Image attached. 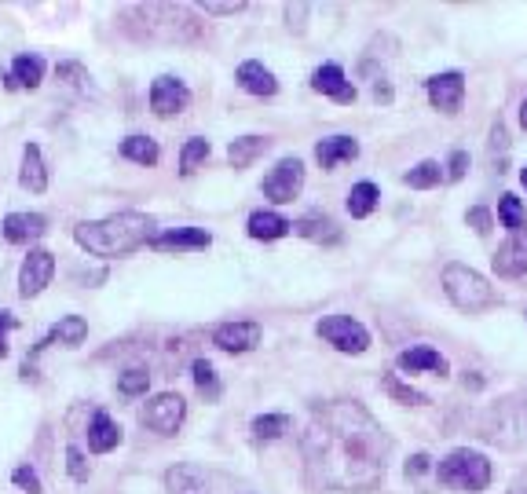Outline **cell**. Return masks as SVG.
<instances>
[{"label":"cell","mask_w":527,"mask_h":494,"mask_svg":"<svg viewBox=\"0 0 527 494\" xmlns=\"http://www.w3.org/2000/svg\"><path fill=\"white\" fill-rule=\"evenodd\" d=\"M301 454L312 487L363 494L385 480L392 440L363 403L330 399L304 425Z\"/></svg>","instance_id":"6da1fadb"},{"label":"cell","mask_w":527,"mask_h":494,"mask_svg":"<svg viewBox=\"0 0 527 494\" xmlns=\"http://www.w3.org/2000/svg\"><path fill=\"white\" fill-rule=\"evenodd\" d=\"M74 238L92 257H129L140 246L154 242V220L143 213H114L107 220L77 224Z\"/></svg>","instance_id":"7a4b0ae2"},{"label":"cell","mask_w":527,"mask_h":494,"mask_svg":"<svg viewBox=\"0 0 527 494\" xmlns=\"http://www.w3.org/2000/svg\"><path fill=\"white\" fill-rule=\"evenodd\" d=\"M443 293L451 297V304L458 312H469V315L487 312V308L498 304L495 286L480 271L469 268V264H447L443 268Z\"/></svg>","instance_id":"3957f363"},{"label":"cell","mask_w":527,"mask_h":494,"mask_svg":"<svg viewBox=\"0 0 527 494\" xmlns=\"http://www.w3.org/2000/svg\"><path fill=\"white\" fill-rule=\"evenodd\" d=\"M440 484L454 487V491H484L491 484V462L480 451H454L440 462Z\"/></svg>","instance_id":"277c9868"},{"label":"cell","mask_w":527,"mask_h":494,"mask_svg":"<svg viewBox=\"0 0 527 494\" xmlns=\"http://www.w3.org/2000/svg\"><path fill=\"white\" fill-rule=\"evenodd\" d=\"M524 403H498L480 418V436L487 443H498V447H520L524 443Z\"/></svg>","instance_id":"5b68a950"},{"label":"cell","mask_w":527,"mask_h":494,"mask_svg":"<svg viewBox=\"0 0 527 494\" xmlns=\"http://www.w3.org/2000/svg\"><path fill=\"white\" fill-rule=\"evenodd\" d=\"M315 333L345 355H363L370 348V330L363 323H355L352 315H326L323 323L315 326Z\"/></svg>","instance_id":"8992f818"},{"label":"cell","mask_w":527,"mask_h":494,"mask_svg":"<svg viewBox=\"0 0 527 494\" xmlns=\"http://www.w3.org/2000/svg\"><path fill=\"white\" fill-rule=\"evenodd\" d=\"M183 418H187V403H183L176 392H162V396H154L140 414L143 425H147L151 432H158V436H173V432L183 425Z\"/></svg>","instance_id":"52a82bcc"},{"label":"cell","mask_w":527,"mask_h":494,"mask_svg":"<svg viewBox=\"0 0 527 494\" xmlns=\"http://www.w3.org/2000/svg\"><path fill=\"white\" fill-rule=\"evenodd\" d=\"M301 187H304L301 158H282V162L275 165L268 176H264V194H268L271 202H279V205L293 202V198L301 194Z\"/></svg>","instance_id":"ba28073f"},{"label":"cell","mask_w":527,"mask_h":494,"mask_svg":"<svg viewBox=\"0 0 527 494\" xmlns=\"http://www.w3.org/2000/svg\"><path fill=\"white\" fill-rule=\"evenodd\" d=\"M191 107V88L183 85L180 77H158L151 85V110L158 118H176Z\"/></svg>","instance_id":"9c48e42d"},{"label":"cell","mask_w":527,"mask_h":494,"mask_svg":"<svg viewBox=\"0 0 527 494\" xmlns=\"http://www.w3.org/2000/svg\"><path fill=\"white\" fill-rule=\"evenodd\" d=\"M55 275V257L48 249H30V257L22 260L19 271V293L22 297H37V293L52 282Z\"/></svg>","instance_id":"30bf717a"},{"label":"cell","mask_w":527,"mask_h":494,"mask_svg":"<svg viewBox=\"0 0 527 494\" xmlns=\"http://www.w3.org/2000/svg\"><path fill=\"white\" fill-rule=\"evenodd\" d=\"M495 271L502 279H520V275H527V224L520 227V231H513V235L498 246Z\"/></svg>","instance_id":"8fae6325"},{"label":"cell","mask_w":527,"mask_h":494,"mask_svg":"<svg viewBox=\"0 0 527 494\" xmlns=\"http://www.w3.org/2000/svg\"><path fill=\"white\" fill-rule=\"evenodd\" d=\"M465 99V77L458 70H447V74L429 77V103L443 114H458Z\"/></svg>","instance_id":"7c38bea8"},{"label":"cell","mask_w":527,"mask_h":494,"mask_svg":"<svg viewBox=\"0 0 527 494\" xmlns=\"http://www.w3.org/2000/svg\"><path fill=\"white\" fill-rule=\"evenodd\" d=\"M260 337H264V330H260L257 323H224L213 330V344L216 348H224V352H253L260 344Z\"/></svg>","instance_id":"4fadbf2b"},{"label":"cell","mask_w":527,"mask_h":494,"mask_svg":"<svg viewBox=\"0 0 527 494\" xmlns=\"http://www.w3.org/2000/svg\"><path fill=\"white\" fill-rule=\"evenodd\" d=\"M312 88L319 92V96L337 99V103H355L352 81H348L345 70H341L337 63H323V66H319V70L312 74Z\"/></svg>","instance_id":"5bb4252c"},{"label":"cell","mask_w":527,"mask_h":494,"mask_svg":"<svg viewBox=\"0 0 527 494\" xmlns=\"http://www.w3.org/2000/svg\"><path fill=\"white\" fill-rule=\"evenodd\" d=\"M213 246V235L202 231V227H176V231H165V235H154L151 249L158 253H180V249H209Z\"/></svg>","instance_id":"9a60e30c"},{"label":"cell","mask_w":527,"mask_h":494,"mask_svg":"<svg viewBox=\"0 0 527 494\" xmlns=\"http://www.w3.org/2000/svg\"><path fill=\"white\" fill-rule=\"evenodd\" d=\"M0 231H4L8 242L26 246V242H33V238H41L44 231H48V220H44L41 213H11V216H4Z\"/></svg>","instance_id":"2e32d148"},{"label":"cell","mask_w":527,"mask_h":494,"mask_svg":"<svg viewBox=\"0 0 527 494\" xmlns=\"http://www.w3.org/2000/svg\"><path fill=\"white\" fill-rule=\"evenodd\" d=\"M238 85L246 88L249 96H275L279 92V81H275V74H271L268 66L257 63V59H246V63L238 66Z\"/></svg>","instance_id":"e0dca14e"},{"label":"cell","mask_w":527,"mask_h":494,"mask_svg":"<svg viewBox=\"0 0 527 494\" xmlns=\"http://www.w3.org/2000/svg\"><path fill=\"white\" fill-rule=\"evenodd\" d=\"M118 443H121V425L110 418L107 410H96L92 421H88V447L96 454H107V451H114Z\"/></svg>","instance_id":"ac0fdd59"},{"label":"cell","mask_w":527,"mask_h":494,"mask_svg":"<svg viewBox=\"0 0 527 494\" xmlns=\"http://www.w3.org/2000/svg\"><path fill=\"white\" fill-rule=\"evenodd\" d=\"M165 487H169V494H209V476L198 465L183 462L165 473Z\"/></svg>","instance_id":"d6986e66"},{"label":"cell","mask_w":527,"mask_h":494,"mask_svg":"<svg viewBox=\"0 0 527 494\" xmlns=\"http://www.w3.org/2000/svg\"><path fill=\"white\" fill-rule=\"evenodd\" d=\"M19 183L33 194L48 191V169H44V158H41V147H37V143H26V147H22Z\"/></svg>","instance_id":"ffe728a7"},{"label":"cell","mask_w":527,"mask_h":494,"mask_svg":"<svg viewBox=\"0 0 527 494\" xmlns=\"http://www.w3.org/2000/svg\"><path fill=\"white\" fill-rule=\"evenodd\" d=\"M355 154H359V143H355L352 136H330V140H323L319 147H315V158H319L323 169H334V165H341V162H352Z\"/></svg>","instance_id":"44dd1931"},{"label":"cell","mask_w":527,"mask_h":494,"mask_svg":"<svg viewBox=\"0 0 527 494\" xmlns=\"http://www.w3.org/2000/svg\"><path fill=\"white\" fill-rule=\"evenodd\" d=\"M249 238H257V242H275V238H286L293 231L290 220H282L279 213H253L249 216Z\"/></svg>","instance_id":"7402d4cb"},{"label":"cell","mask_w":527,"mask_h":494,"mask_svg":"<svg viewBox=\"0 0 527 494\" xmlns=\"http://www.w3.org/2000/svg\"><path fill=\"white\" fill-rule=\"evenodd\" d=\"M268 147H271L268 136H242V140H231V147H227V162L235 165V169H249V165L257 162Z\"/></svg>","instance_id":"603a6c76"},{"label":"cell","mask_w":527,"mask_h":494,"mask_svg":"<svg viewBox=\"0 0 527 494\" xmlns=\"http://www.w3.org/2000/svg\"><path fill=\"white\" fill-rule=\"evenodd\" d=\"M85 337H88V323H85V319H81V315H66L63 323L55 326V330L48 333V337H44V341L37 344V348H33V355L44 352V348H48V344H55V341H59V344H70V348H74V344H81Z\"/></svg>","instance_id":"cb8c5ba5"},{"label":"cell","mask_w":527,"mask_h":494,"mask_svg":"<svg viewBox=\"0 0 527 494\" xmlns=\"http://www.w3.org/2000/svg\"><path fill=\"white\" fill-rule=\"evenodd\" d=\"M41 81H44V59H37V55H19L11 63L8 88H37Z\"/></svg>","instance_id":"d4e9b609"},{"label":"cell","mask_w":527,"mask_h":494,"mask_svg":"<svg viewBox=\"0 0 527 494\" xmlns=\"http://www.w3.org/2000/svg\"><path fill=\"white\" fill-rule=\"evenodd\" d=\"M399 370H407V374H418V370H432V374H447V359L440 352H432V348H410V352L399 355Z\"/></svg>","instance_id":"484cf974"},{"label":"cell","mask_w":527,"mask_h":494,"mask_svg":"<svg viewBox=\"0 0 527 494\" xmlns=\"http://www.w3.org/2000/svg\"><path fill=\"white\" fill-rule=\"evenodd\" d=\"M293 231H297V235H304V238H312V242H337V238H341L337 224L330 220V216H323V213L301 216V220L293 224Z\"/></svg>","instance_id":"4316f807"},{"label":"cell","mask_w":527,"mask_h":494,"mask_svg":"<svg viewBox=\"0 0 527 494\" xmlns=\"http://www.w3.org/2000/svg\"><path fill=\"white\" fill-rule=\"evenodd\" d=\"M290 414H260V418H253V440L257 443H275V440H282L286 432H290Z\"/></svg>","instance_id":"83f0119b"},{"label":"cell","mask_w":527,"mask_h":494,"mask_svg":"<svg viewBox=\"0 0 527 494\" xmlns=\"http://www.w3.org/2000/svg\"><path fill=\"white\" fill-rule=\"evenodd\" d=\"M121 158L140 162V165H158L162 151H158V143H154L151 136H129V140L121 143Z\"/></svg>","instance_id":"f1b7e54d"},{"label":"cell","mask_w":527,"mask_h":494,"mask_svg":"<svg viewBox=\"0 0 527 494\" xmlns=\"http://www.w3.org/2000/svg\"><path fill=\"white\" fill-rule=\"evenodd\" d=\"M377 209V187L374 183H355L352 191H348V213L352 216H359V220H363V216H370Z\"/></svg>","instance_id":"f546056e"},{"label":"cell","mask_w":527,"mask_h":494,"mask_svg":"<svg viewBox=\"0 0 527 494\" xmlns=\"http://www.w3.org/2000/svg\"><path fill=\"white\" fill-rule=\"evenodd\" d=\"M191 370H194V385H198V392H202L205 399H220V377H216L213 363H209V359H194Z\"/></svg>","instance_id":"4dcf8cb0"},{"label":"cell","mask_w":527,"mask_h":494,"mask_svg":"<svg viewBox=\"0 0 527 494\" xmlns=\"http://www.w3.org/2000/svg\"><path fill=\"white\" fill-rule=\"evenodd\" d=\"M209 151H213V147H209V140H202V136H194V140L183 143V151H180V172L183 176H191V172L198 169L205 158H209Z\"/></svg>","instance_id":"1f68e13d"},{"label":"cell","mask_w":527,"mask_h":494,"mask_svg":"<svg viewBox=\"0 0 527 494\" xmlns=\"http://www.w3.org/2000/svg\"><path fill=\"white\" fill-rule=\"evenodd\" d=\"M147 388H151V374L147 370H125L118 377V392L121 396H147Z\"/></svg>","instance_id":"d6a6232c"},{"label":"cell","mask_w":527,"mask_h":494,"mask_svg":"<svg viewBox=\"0 0 527 494\" xmlns=\"http://www.w3.org/2000/svg\"><path fill=\"white\" fill-rule=\"evenodd\" d=\"M440 165L436 162H421L418 169H410L407 176H403V180H407V187H418V191H425V187H436V183H440Z\"/></svg>","instance_id":"836d02e7"},{"label":"cell","mask_w":527,"mask_h":494,"mask_svg":"<svg viewBox=\"0 0 527 494\" xmlns=\"http://www.w3.org/2000/svg\"><path fill=\"white\" fill-rule=\"evenodd\" d=\"M498 216H502V224L509 227V235H513V231H520V227L527 224L524 209H520V198H513V194H506V198H502V205H498Z\"/></svg>","instance_id":"e575fe53"},{"label":"cell","mask_w":527,"mask_h":494,"mask_svg":"<svg viewBox=\"0 0 527 494\" xmlns=\"http://www.w3.org/2000/svg\"><path fill=\"white\" fill-rule=\"evenodd\" d=\"M385 392H388V396L403 399V403H429V399H425V392H418V388L403 385V381H399V374H388V377H385Z\"/></svg>","instance_id":"d590c367"},{"label":"cell","mask_w":527,"mask_h":494,"mask_svg":"<svg viewBox=\"0 0 527 494\" xmlns=\"http://www.w3.org/2000/svg\"><path fill=\"white\" fill-rule=\"evenodd\" d=\"M55 74H59V81H70V85H77V88H88V81H92V77L85 74V66H77V63H63Z\"/></svg>","instance_id":"8d00e7d4"},{"label":"cell","mask_w":527,"mask_h":494,"mask_svg":"<svg viewBox=\"0 0 527 494\" xmlns=\"http://www.w3.org/2000/svg\"><path fill=\"white\" fill-rule=\"evenodd\" d=\"M11 480H15L26 494H41V480H37V473H33L30 465H19V469L11 473Z\"/></svg>","instance_id":"74e56055"},{"label":"cell","mask_w":527,"mask_h":494,"mask_svg":"<svg viewBox=\"0 0 527 494\" xmlns=\"http://www.w3.org/2000/svg\"><path fill=\"white\" fill-rule=\"evenodd\" d=\"M66 469H70V476H74V480H81V484H85V480H88L85 454L77 451V447H66Z\"/></svg>","instance_id":"f35d334b"},{"label":"cell","mask_w":527,"mask_h":494,"mask_svg":"<svg viewBox=\"0 0 527 494\" xmlns=\"http://www.w3.org/2000/svg\"><path fill=\"white\" fill-rule=\"evenodd\" d=\"M465 220H469V227H473L476 235H487V231H491V213H487V209H469Z\"/></svg>","instance_id":"ab89813d"},{"label":"cell","mask_w":527,"mask_h":494,"mask_svg":"<svg viewBox=\"0 0 527 494\" xmlns=\"http://www.w3.org/2000/svg\"><path fill=\"white\" fill-rule=\"evenodd\" d=\"M15 326H19V319H15V315H11V312H0V359L8 355V333L15 330Z\"/></svg>","instance_id":"60d3db41"},{"label":"cell","mask_w":527,"mask_h":494,"mask_svg":"<svg viewBox=\"0 0 527 494\" xmlns=\"http://www.w3.org/2000/svg\"><path fill=\"white\" fill-rule=\"evenodd\" d=\"M465 169H469V154H465V151H454V154H451V172H447V176H451V180H462Z\"/></svg>","instance_id":"b9f144b4"},{"label":"cell","mask_w":527,"mask_h":494,"mask_svg":"<svg viewBox=\"0 0 527 494\" xmlns=\"http://www.w3.org/2000/svg\"><path fill=\"white\" fill-rule=\"evenodd\" d=\"M429 473V454H414L407 462V476H425Z\"/></svg>","instance_id":"7bdbcfd3"},{"label":"cell","mask_w":527,"mask_h":494,"mask_svg":"<svg viewBox=\"0 0 527 494\" xmlns=\"http://www.w3.org/2000/svg\"><path fill=\"white\" fill-rule=\"evenodd\" d=\"M246 4H205V11H213V15H235V11H242Z\"/></svg>","instance_id":"ee69618b"},{"label":"cell","mask_w":527,"mask_h":494,"mask_svg":"<svg viewBox=\"0 0 527 494\" xmlns=\"http://www.w3.org/2000/svg\"><path fill=\"white\" fill-rule=\"evenodd\" d=\"M506 494H527V469H524V473L517 476V480H513V487H509Z\"/></svg>","instance_id":"f6af8a7d"},{"label":"cell","mask_w":527,"mask_h":494,"mask_svg":"<svg viewBox=\"0 0 527 494\" xmlns=\"http://www.w3.org/2000/svg\"><path fill=\"white\" fill-rule=\"evenodd\" d=\"M520 125H524V132H527V99H524V107H520Z\"/></svg>","instance_id":"bcb514c9"},{"label":"cell","mask_w":527,"mask_h":494,"mask_svg":"<svg viewBox=\"0 0 527 494\" xmlns=\"http://www.w3.org/2000/svg\"><path fill=\"white\" fill-rule=\"evenodd\" d=\"M520 180H524V187H527V169H524V172H520Z\"/></svg>","instance_id":"7dc6e473"},{"label":"cell","mask_w":527,"mask_h":494,"mask_svg":"<svg viewBox=\"0 0 527 494\" xmlns=\"http://www.w3.org/2000/svg\"><path fill=\"white\" fill-rule=\"evenodd\" d=\"M524 410H527V399H524Z\"/></svg>","instance_id":"c3c4849f"}]
</instances>
